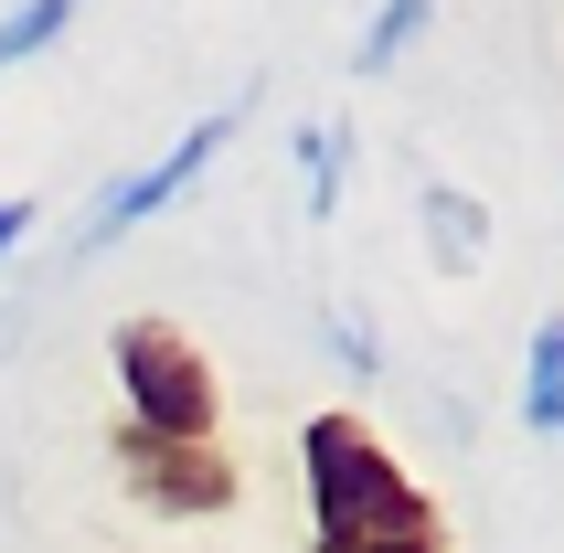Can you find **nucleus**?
<instances>
[{
  "mask_svg": "<svg viewBox=\"0 0 564 553\" xmlns=\"http://www.w3.org/2000/svg\"><path fill=\"white\" fill-rule=\"evenodd\" d=\"M22 235H32V203H0V256L22 246Z\"/></svg>",
  "mask_w": 564,
  "mask_h": 553,
  "instance_id": "10",
  "label": "nucleus"
},
{
  "mask_svg": "<svg viewBox=\"0 0 564 553\" xmlns=\"http://www.w3.org/2000/svg\"><path fill=\"white\" fill-rule=\"evenodd\" d=\"M224 139H235V107H224V118H192L182 139H171V150L150 160V171H128V182L107 192V203H96L86 224H75V256H107L118 235H139L150 214H171V203H182V192L203 182V171H214V150H224Z\"/></svg>",
  "mask_w": 564,
  "mask_h": 553,
  "instance_id": "3",
  "label": "nucleus"
},
{
  "mask_svg": "<svg viewBox=\"0 0 564 553\" xmlns=\"http://www.w3.org/2000/svg\"><path fill=\"white\" fill-rule=\"evenodd\" d=\"M118 383H128V415L118 426L139 436H171V447H214V362L192 351V330H171V319H118Z\"/></svg>",
  "mask_w": 564,
  "mask_h": 553,
  "instance_id": "2",
  "label": "nucleus"
},
{
  "mask_svg": "<svg viewBox=\"0 0 564 553\" xmlns=\"http://www.w3.org/2000/svg\"><path fill=\"white\" fill-rule=\"evenodd\" d=\"M299 468H310L319 543H437V500L394 468V447L362 415H310L299 426Z\"/></svg>",
  "mask_w": 564,
  "mask_h": 553,
  "instance_id": "1",
  "label": "nucleus"
},
{
  "mask_svg": "<svg viewBox=\"0 0 564 553\" xmlns=\"http://www.w3.org/2000/svg\"><path fill=\"white\" fill-rule=\"evenodd\" d=\"M118 479L160 522H214L235 500V458L224 447H171V436H139V426H118Z\"/></svg>",
  "mask_w": 564,
  "mask_h": 553,
  "instance_id": "4",
  "label": "nucleus"
},
{
  "mask_svg": "<svg viewBox=\"0 0 564 553\" xmlns=\"http://www.w3.org/2000/svg\"><path fill=\"white\" fill-rule=\"evenodd\" d=\"M299 182H310V224L341 214V182H351V128H341V118L299 128Z\"/></svg>",
  "mask_w": 564,
  "mask_h": 553,
  "instance_id": "5",
  "label": "nucleus"
},
{
  "mask_svg": "<svg viewBox=\"0 0 564 553\" xmlns=\"http://www.w3.org/2000/svg\"><path fill=\"white\" fill-rule=\"evenodd\" d=\"M319 553H437V543H319Z\"/></svg>",
  "mask_w": 564,
  "mask_h": 553,
  "instance_id": "11",
  "label": "nucleus"
},
{
  "mask_svg": "<svg viewBox=\"0 0 564 553\" xmlns=\"http://www.w3.org/2000/svg\"><path fill=\"white\" fill-rule=\"evenodd\" d=\"M54 32H75V11L64 0H32V11H0V64H32Z\"/></svg>",
  "mask_w": 564,
  "mask_h": 553,
  "instance_id": "7",
  "label": "nucleus"
},
{
  "mask_svg": "<svg viewBox=\"0 0 564 553\" xmlns=\"http://www.w3.org/2000/svg\"><path fill=\"white\" fill-rule=\"evenodd\" d=\"M415 32H426V11H415V0H394V11H373V43H362V75H383V64L405 54Z\"/></svg>",
  "mask_w": 564,
  "mask_h": 553,
  "instance_id": "9",
  "label": "nucleus"
},
{
  "mask_svg": "<svg viewBox=\"0 0 564 553\" xmlns=\"http://www.w3.org/2000/svg\"><path fill=\"white\" fill-rule=\"evenodd\" d=\"M426 214H437V256H447V267H469V256H479V203H469V192H426Z\"/></svg>",
  "mask_w": 564,
  "mask_h": 553,
  "instance_id": "8",
  "label": "nucleus"
},
{
  "mask_svg": "<svg viewBox=\"0 0 564 553\" xmlns=\"http://www.w3.org/2000/svg\"><path fill=\"white\" fill-rule=\"evenodd\" d=\"M522 415L543 436L564 426V330H533V362H522Z\"/></svg>",
  "mask_w": 564,
  "mask_h": 553,
  "instance_id": "6",
  "label": "nucleus"
}]
</instances>
